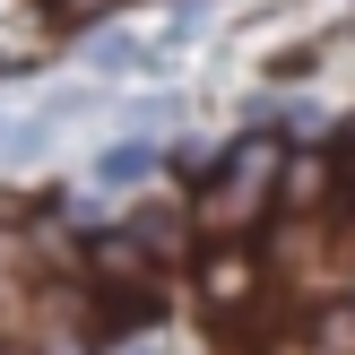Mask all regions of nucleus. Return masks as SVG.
<instances>
[{
    "instance_id": "1",
    "label": "nucleus",
    "mask_w": 355,
    "mask_h": 355,
    "mask_svg": "<svg viewBox=\"0 0 355 355\" xmlns=\"http://www.w3.org/2000/svg\"><path fill=\"white\" fill-rule=\"evenodd\" d=\"M277 173H286V148H277V139H243V148H234V156L217 165V182L200 191V217L217 225V234L252 225L260 208L277 200Z\"/></svg>"
},
{
    "instance_id": "2",
    "label": "nucleus",
    "mask_w": 355,
    "mask_h": 355,
    "mask_svg": "<svg viewBox=\"0 0 355 355\" xmlns=\"http://www.w3.org/2000/svg\"><path fill=\"white\" fill-rule=\"evenodd\" d=\"M26 347L35 355H96V329H87V304L69 286L35 295V321H26Z\"/></svg>"
},
{
    "instance_id": "3",
    "label": "nucleus",
    "mask_w": 355,
    "mask_h": 355,
    "mask_svg": "<svg viewBox=\"0 0 355 355\" xmlns=\"http://www.w3.org/2000/svg\"><path fill=\"white\" fill-rule=\"evenodd\" d=\"M156 243L139 234V225H121V234H96V277H113V286H148L156 277Z\"/></svg>"
},
{
    "instance_id": "4",
    "label": "nucleus",
    "mask_w": 355,
    "mask_h": 355,
    "mask_svg": "<svg viewBox=\"0 0 355 355\" xmlns=\"http://www.w3.org/2000/svg\"><path fill=\"white\" fill-rule=\"evenodd\" d=\"M200 286H208V304H252V286H260V269H252V252H208V269H200Z\"/></svg>"
},
{
    "instance_id": "5",
    "label": "nucleus",
    "mask_w": 355,
    "mask_h": 355,
    "mask_svg": "<svg viewBox=\"0 0 355 355\" xmlns=\"http://www.w3.org/2000/svg\"><path fill=\"white\" fill-rule=\"evenodd\" d=\"M148 173H156V148H148V139H121V148L96 156V191H130V182H148Z\"/></svg>"
},
{
    "instance_id": "6",
    "label": "nucleus",
    "mask_w": 355,
    "mask_h": 355,
    "mask_svg": "<svg viewBox=\"0 0 355 355\" xmlns=\"http://www.w3.org/2000/svg\"><path fill=\"white\" fill-rule=\"evenodd\" d=\"M277 191H286L295 208H321V200H329V165H321V156H286V173H277Z\"/></svg>"
},
{
    "instance_id": "7",
    "label": "nucleus",
    "mask_w": 355,
    "mask_h": 355,
    "mask_svg": "<svg viewBox=\"0 0 355 355\" xmlns=\"http://www.w3.org/2000/svg\"><path fill=\"white\" fill-rule=\"evenodd\" d=\"M148 61V52L130 44V35H96V44H87V69H139Z\"/></svg>"
},
{
    "instance_id": "8",
    "label": "nucleus",
    "mask_w": 355,
    "mask_h": 355,
    "mask_svg": "<svg viewBox=\"0 0 355 355\" xmlns=\"http://www.w3.org/2000/svg\"><path fill=\"white\" fill-rule=\"evenodd\" d=\"M321 347H329V355H355V304H347V312H338V321H329V329H321Z\"/></svg>"
},
{
    "instance_id": "9",
    "label": "nucleus",
    "mask_w": 355,
    "mask_h": 355,
    "mask_svg": "<svg viewBox=\"0 0 355 355\" xmlns=\"http://www.w3.org/2000/svg\"><path fill=\"white\" fill-rule=\"evenodd\" d=\"M61 17H104V9H121V0H52Z\"/></svg>"
},
{
    "instance_id": "10",
    "label": "nucleus",
    "mask_w": 355,
    "mask_h": 355,
    "mask_svg": "<svg viewBox=\"0 0 355 355\" xmlns=\"http://www.w3.org/2000/svg\"><path fill=\"white\" fill-rule=\"evenodd\" d=\"M347 304H355V286H347Z\"/></svg>"
}]
</instances>
